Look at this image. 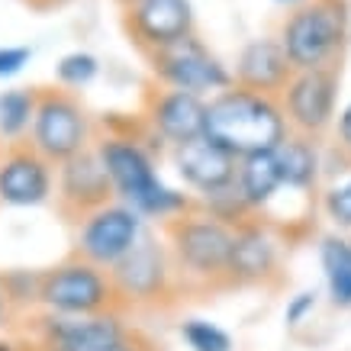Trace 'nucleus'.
I'll list each match as a JSON object with an SVG mask.
<instances>
[{
  "mask_svg": "<svg viewBox=\"0 0 351 351\" xmlns=\"http://www.w3.org/2000/svg\"><path fill=\"white\" fill-rule=\"evenodd\" d=\"M0 149H3V142H0Z\"/></svg>",
  "mask_w": 351,
  "mask_h": 351,
  "instance_id": "34",
  "label": "nucleus"
},
{
  "mask_svg": "<svg viewBox=\"0 0 351 351\" xmlns=\"http://www.w3.org/2000/svg\"><path fill=\"white\" fill-rule=\"evenodd\" d=\"M277 161H280V174H284V191H293V193H306L316 187L319 181V149H316V138L309 136H297L290 132L280 149L274 152Z\"/></svg>",
  "mask_w": 351,
  "mask_h": 351,
  "instance_id": "20",
  "label": "nucleus"
},
{
  "mask_svg": "<svg viewBox=\"0 0 351 351\" xmlns=\"http://www.w3.org/2000/svg\"><path fill=\"white\" fill-rule=\"evenodd\" d=\"M0 351H20V345L10 339H0Z\"/></svg>",
  "mask_w": 351,
  "mask_h": 351,
  "instance_id": "32",
  "label": "nucleus"
},
{
  "mask_svg": "<svg viewBox=\"0 0 351 351\" xmlns=\"http://www.w3.org/2000/svg\"><path fill=\"white\" fill-rule=\"evenodd\" d=\"M335 138H339V149L345 155H351V104L339 113V126H335Z\"/></svg>",
  "mask_w": 351,
  "mask_h": 351,
  "instance_id": "28",
  "label": "nucleus"
},
{
  "mask_svg": "<svg viewBox=\"0 0 351 351\" xmlns=\"http://www.w3.org/2000/svg\"><path fill=\"white\" fill-rule=\"evenodd\" d=\"M32 10H52V7H62V3H68V0H26Z\"/></svg>",
  "mask_w": 351,
  "mask_h": 351,
  "instance_id": "31",
  "label": "nucleus"
},
{
  "mask_svg": "<svg viewBox=\"0 0 351 351\" xmlns=\"http://www.w3.org/2000/svg\"><path fill=\"white\" fill-rule=\"evenodd\" d=\"M10 313H13V300H10V293H7V284H3V277H0V329L7 326Z\"/></svg>",
  "mask_w": 351,
  "mask_h": 351,
  "instance_id": "30",
  "label": "nucleus"
},
{
  "mask_svg": "<svg viewBox=\"0 0 351 351\" xmlns=\"http://www.w3.org/2000/svg\"><path fill=\"white\" fill-rule=\"evenodd\" d=\"M171 158H174V168H178V178L200 197L226 191L239 178V158L206 136L174 149Z\"/></svg>",
  "mask_w": 351,
  "mask_h": 351,
  "instance_id": "17",
  "label": "nucleus"
},
{
  "mask_svg": "<svg viewBox=\"0 0 351 351\" xmlns=\"http://www.w3.org/2000/svg\"><path fill=\"white\" fill-rule=\"evenodd\" d=\"M322 210L329 216V223L341 232H351V174L335 181L329 191L322 193Z\"/></svg>",
  "mask_w": 351,
  "mask_h": 351,
  "instance_id": "25",
  "label": "nucleus"
},
{
  "mask_svg": "<svg viewBox=\"0 0 351 351\" xmlns=\"http://www.w3.org/2000/svg\"><path fill=\"white\" fill-rule=\"evenodd\" d=\"M313 309H316V290H300L297 297H290L287 309H284V322L290 329H297L313 316Z\"/></svg>",
  "mask_w": 351,
  "mask_h": 351,
  "instance_id": "26",
  "label": "nucleus"
},
{
  "mask_svg": "<svg viewBox=\"0 0 351 351\" xmlns=\"http://www.w3.org/2000/svg\"><path fill=\"white\" fill-rule=\"evenodd\" d=\"M32 52L26 45H0V77L20 75L23 68L29 64Z\"/></svg>",
  "mask_w": 351,
  "mask_h": 351,
  "instance_id": "27",
  "label": "nucleus"
},
{
  "mask_svg": "<svg viewBox=\"0 0 351 351\" xmlns=\"http://www.w3.org/2000/svg\"><path fill=\"white\" fill-rule=\"evenodd\" d=\"M142 123L149 136L171 152L206 136V97L174 90V87H152L142 104Z\"/></svg>",
  "mask_w": 351,
  "mask_h": 351,
  "instance_id": "11",
  "label": "nucleus"
},
{
  "mask_svg": "<svg viewBox=\"0 0 351 351\" xmlns=\"http://www.w3.org/2000/svg\"><path fill=\"white\" fill-rule=\"evenodd\" d=\"M39 306L52 316H100L119 313L117 284L107 267L90 265L87 258L71 255L39 274Z\"/></svg>",
  "mask_w": 351,
  "mask_h": 351,
  "instance_id": "5",
  "label": "nucleus"
},
{
  "mask_svg": "<svg viewBox=\"0 0 351 351\" xmlns=\"http://www.w3.org/2000/svg\"><path fill=\"white\" fill-rule=\"evenodd\" d=\"M335 100H339V71L335 68L297 71L280 94V107L290 123V132L319 138L335 123Z\"/></svg>",
  "mask_w": 351,
  "mask_h": 351,
  "instance_id": "13",
  "label": "nucleus"
},
{
  "mask_svg": "<svg viewBox=\"0 0 351 351\" xmlns=\"http://www.w3.org/2000/svg\"><path fill=\"white\" fill-rule=\"evenodd\" d=\"M55 165L29 142L0 149V206H43L55 197Z\"/></svg>",
  "mask_w": 351,
  "mask_h": 351,
  "instance_id": "14",
  "label": "nucleus"
},
{
  "mask_svg": "<svg viewBox=\"0 0 351 351\" xmlns=\"http://www.w3.org/2000/svg\"><path fill=\"white\" fill-rule=\"evenodd\" d=\"M26 142L43 158L52 161L55 168L90 149L94 126L81 97L64 87H39V107H36V119Z\"/></svg>",
  "mask_w": 351,
  "mask_h": 351,
  "instance_id": "6",
  "label": "nucleus"
},
{
  "mask_svg": "<svg viewBox=\"0 0 351 351\" xmlns=\"http://www.w3.org/2000/svg\"><path fill=\"white\" fill-rule=\"evenodd\" d=\"M39 107V87H13L0 94V138L3 145L26 142Z\"/></svg>",
  "mask_w": 351,
  "mask_h": 351,
  "instance_id": "22",
  "label": "nucleus"
},
{
  "mask_svg": "<svg viewBox=\"0 0 351 351\" xmlns=\"http://www.w3.org/2000/svg\"><path fill=\"white\" fill-rule=\"evenodd\" d=\"M348 3L345 0H306L293 7L280 26V45L297 71L335 68L348 43Z\"/></svg>",
  "mask_w": 351,
  "mask_h": 351,
  "instance_id": "4",
  "label": "nucleus"
},
{
  "mask_svg": "<svg viewBox=\"0 0 351 351\" xmlns=\"http://www.w3.org/2000/svg\"><path fill=\"white\" fill-rule=\"evenodd\" d=\"M165 242H168L171 261L184 290H216L226 287V271H229V255H232V226L219 223L200 206L191 213L171 219L161 226Z\"/></svg>",
  "mask_w": 351,
  "mask_h": 351,
  "instance_id": "3",
  "label": "nucleus"
},
{
  "mask_svg": "<svg viewBox=\"0 0 351 351\" xmlns=\"http://www.w3.org/2000/svg\"><path fill=\"white\" fill-rule=\"evenodd\" d=\"M149 68L155 84L174 87V90H187L197 97H216L219 90H229L235 84L232 71L216 58L197 36H187L181 43L158 49L149 55Z\"/></svg>",
  "mask_w": 351,
  "mask_h": 351,
  "instance_id": "8",
  "label": "nucleus"
},
{
  "mask_svg": "<svg viewBox=\"0 0 351 351\" xmlns=\"http://www.w3.org/2000/svg\"><path fill=\"white\" fill-rule=\"evenodd\" d=\"M119 10L129 43L145 58L193 36L191 0H119Z\"/></svg>",
  "mask_w": 351,
  "mask_h": 351,
  "instance_id": "10",
  "label": "nucleus"
},
{
  "mask_svg": "<svg viewBox=\"0 0 351 351\" xmlns=\"http://www.w3.org/2000/svg\"><path fill=\"white\" fill-rule=\"evenodd\" d=\"M277 3H290V7H300V3H306V0H277Z\"/></svg>",
  "mask_w": 351,
  "mask_h": 351,
  "instance_id": "33",
  "label": "nucleus"
},
{
  "mask_svg": "<svg viewBox=\"0 0 351 351\" xmlns=\"http://www.w3.org/2000/svg\"><path fill=\"white\" fill-rule=\"evenodd\" d=\"M149 348H152V345H145L136 332H129L123 341H117V345H110V348H104V351H149Z\"/></svg>",
  "mask_w": 351,
  "mask_h": 351,
  "instance_id": "29",
  "label": "nucleus"
},
{
  "mask_svg": "<svg viewBox=\"0 0 351 351\" xmlns=\"http://www.w3.org/2000/svg\"><path fill=\"white\" fill-rule=\"evenodd\" d=\"M142 235H145L142 216L129 203L113 200L77 223L75 255L87 258L90 265H100L110 271L142 242Z\"/></svg>",
  "mask_w": 351,
  "mask_h": 351,
  "instance_id": "9",
  "label": "nucleus"
},
{
  "mask_svg": "<svg viewBox=\"0 0 351 351\" xmlns=\"http://www.w3.org/2000/svg\"><path fill=\"white\" fill-rule=\"evenodd\" d=\"M94 152L113 181L117 200L129 203L142 219H158L161 226H168L171 219L197 210V200L161 181L155 152L145 145V138L136 136V129L100 132L94 136Z\"/></svg>",
  "mask_w": 351,
  "mask_h": 351,
  "instance_id": "1",
  "label": "nucleus"
},
{
  "mask_svg": "<svg viewBox=\"0 0 351 351\" xmlns=\"http://www.w3.org/2000/svg\"><path fill=\"white\" fill-rule=\"evenodd\" d=\"M110 277L117 284L123 306H158L181 293V280L171 261L168 242L155 239L152 232L142 235V242L117 267H110Z\"/></svg>",
  "mask_w": 351,
  "mask_h": 351,
  "instance_id": "7",
  "label": "nucleus"
},
{
  "mask_svg": "<svg viewBox=\"0 0 351 351\" xmlns=\"http://www.w3.org/2000/svg\"><path fill=\"white\" fill-rule=\"evenodd\" d=\"M97 71H100V62L90 52H68L55 68V77H58V87H64V90H81L94 81Z\"/></svg>",
  "mask_w": 351,
  "mask_h": 351,
  "instance_id": "24",
  "label": "nucleus"
},
{
  "mask_svg": "<svg viewBox=\"0 0 351 351\" xmlns=\"http://www.w3.org/2000/svg\"><path fill=\"white\" fill-rule=\"evenodd\" d=\"M319 265L326 274L332 306L351 309V239L326 235L319 242Z\"/></svg>",
  "mask_w": 351,
  "mask_h": 351,
  "instance_id": "21",
  "label": "nucleus"
},
{
  "mask_svg": "<svg viewBox=\"0 0 351 351\" xmlns=\"http://www.w3.org/2000/svg\"><path fill=\"white\" fill-rule=\"evenodd\" d=\"M129 326L119 313L100 316H45L39 322V335L49 351H104L129 335Z\"/></svg>",
  "mask_w": 351,
  "mask_h": 351,
  "instance_id": "16",
  "label": "nucleus"
},
{
  "mask_svg": "<svg viewBox=\"0 0 351 351\" xmlns=\"http://www.w3.org/2000/svg\"><path fill=\"white\" fill-rule=\"evenodd\" d=\"M239 191L245 203L252 206V213H265L267 206L277 200V193L284 191V174H280V161L274 152H261V155H248L239 158Z\"/></svg>",
  "mask_w": 351,
  "mask_h": 351,
  "instance_id": "19",
  "label": "nucleus"
},
{
  "mask_svg": "<svg viewBox=\"0 0 351 351\" xmlns=\"http://www.w3.org/2000/svg\"><path fill=\"white\" fill-rule=\"evenodd\" d=\"M280 242L274 229L261 219H248L232 235V255L226 271V287H258L277 274Z\"/></svg>",
  "mask_w": 351,
  "mask_h": 351,
  "instance_id": "15",
  "label": "nucleus"
},
{
  "mask_svg": "<svg viewBox=\"0 0 351 351\" xmlns=\"http://www.w3.org/2000/svg\"><path fill=\"white\" fill-rule=\"evenodd\" d=\"M181 339L191 351H232V335L210 319H184Z\"/></svg>",
  "mask_w": 351,
  "mask_h": 351,
  "instance_id": "23",
  "label": "nucleus"
},
{
  "mask_svg": "<svg viewBox=\"0 0 351 351\" xmlns=\"http://www.w3.org/2000/svg\"><path fill=\"white\" fill-rule=\"evenodd\" d=\"M293 75H297V68L290 64L280 39H252L239 52L235 71H232L239 87H248V90L271 94V97L284 94V87L290 84Z\"/></svg>",
  "mask_w": 351,
  "mask_h": 351,
  "instance_id": "18",
  "label": "nucleus"
},
{
  "mask_svg": "<svg viewBox=\"0 0 351 351\" xmlns=\"http://www.w3.org/2000/svg\"><path fill=\"white\" fill-rule=\"evenodd\" d=\"M117 200L113 181L94 145L75 158H68L55 171V206L68 223H81L84 216L97 213L100 206Z\"/></svg>",
  "mask_w": 351,
  "mask_h": 351,
  "instance_id": "12",
  "label": "nucleus"
},
{
  "mask_svg": "<svg viewBox=\"0 0 351 351\" xmlns=\"http://www.w3.org/2000/svg\"><path fill=\"white\" fill-rule=\"evenodd\" d=\"M287 136L290 123L284 117L280 97L232 84L206 100V138L232 152L235 158L277 152Z\"/></svg>",
  "mask_w": 351,
  "mask_h": 351,
  "instance_id": "2",
  "label": "nucleus"
}]
</instances>
